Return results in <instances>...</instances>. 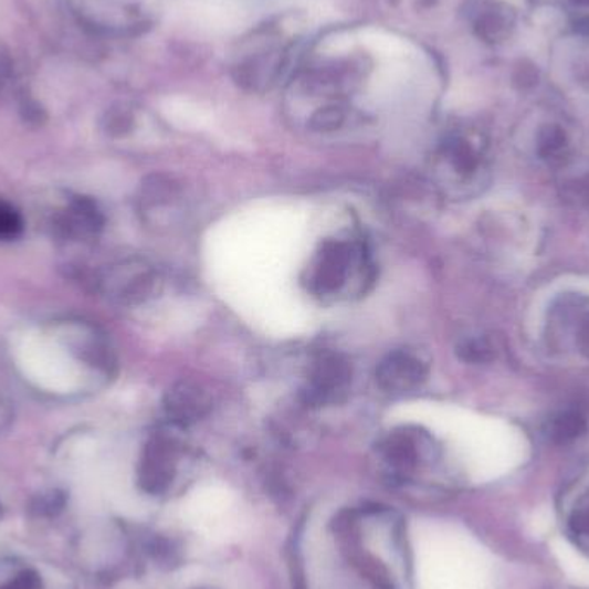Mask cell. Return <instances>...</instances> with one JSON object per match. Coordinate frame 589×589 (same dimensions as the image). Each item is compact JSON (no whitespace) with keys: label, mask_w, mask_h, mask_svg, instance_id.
<instances>
[{"label":"cell","mask_w":589,"mask_h":589,"mask_svg":"<svg viewBox=\"0 0 589 589\" xmlns=\"http://www.w3.org/2000/svg\"><path fill=\"white\" fill-rule=\"evenodd\" d=\"M562 520L570 541L589 555V484L566 504Z\"/></svg>","instance_id":"cell-9"},{"label":"cell","mask_w":589,"mask_h":589,"mask_svg":"<svg viewBox=\"0 0 589 589\" xmlns=\"http://www.w3.org/2000/svg\"><path fill=\"white\" fill-rule=\"evenodd\" d=\"M23 231V219L11 203L0 200V240H14Z\"/></svg>","instance_id":"cell-14"},{"label":"cell","mask_w":589,"mask_h":589,"mask_svg":"<svg viewBox=\"0 0 589 589\" xmlns=\"http://www.w3.org/2000/svg\"><path fill=\"white\" fill-rule=\"evenodd\" d=\"M428 376L424 362L406 350L391 351L376 369V382L390 395H406L418 390Z\"/></svg>","instance_id":"cell-7"},{"label":"cell","mask_w":589,"mask_h":589,"mask_svg":"<svg viewBox=\"0 0 589 589\" xmlns=\"http://www.w3.org/2000/svg\"><path fill=\"white\" fill-rule=\"evenodd\" d=\"M183 449L166 434L154 437L141 456L140 480L144 488L154 495H165L180 477Z\"/></svg>","instance_id":"cell-5"},{"label":"cell","mask_w":589,"mask_h":589,"mask_svg":"<svg viewBox=\"0 0 589 589\" xmlns=\"http://www.w3.org/2000/svg\"><path fill=\"white\" fill-rule=\"evenodd\" d=\"M579 2H585V4H589V0H579Z\"/></svg>","instance_id":"cell-16"},{"label":"cell","mask_w":589,"mask_h":589,"mask_svg":"<svg viewBox=\"0 0 589 589\" xmlns=\"http://www.w3.org/2000/svg\"><path fill=\"white\" fill-rule=\"evenodd\" d=\"M378 455L391 481L412 484L419 480L422 469L430 462V446L418 431L402 428L391 431L379 443Z\"/></svg>","instance_id":"cell-3"},{"label":"cell","mask_w":589,"mask_h":589,"mask_svg":"<svg viewBox=\"0 0 589 589\" xmlns=\"http://www.w3.org/2000/svg\"><path fill=\"white\" fill-rule=\"evenodd\" d=\"M362 252L354 243L328 240L308 267V288L319 297L340 292L348 283L351 270L362 262Z\"/></svg>","instance_id":"cell-2"},{"label":"cell","mask_w":589,"mask_h":589,"mask_svg":"<svg viewBox=\"0 0 589 589\" xmlns=\"http://www.w3.org/2000/svg\"><path fill=\"white\" fill-rule=\"evenodd\" d=\"M362 43L372 54L388 59V61L406 57L410 49L406 40L387 32H379V30L378 32L369 30V32L364 33Z\"/></svg>","instance_id":"cell-11"},{"label":"cell","mask_w":589,"mask_h":589,"mask_svg":"<svg viewBox=\"0 0 589 589\" xmlns=\"http://www.w3.org/2000/svg\"><path fill=\"white\" fill-rule=\"evenodd\" d=\"M172 8L180 23L208 33L234 32L245 18L236 0H172Z\"/></svg>","instance_id":"cell-6"},{"label":"cell","mask_w":589,"mask_h":589,"mask_svg":"<svg viewBox=\"0 0 589 589\" xmlns=\"http://www.w3.org/2000/svg\"><path fill=\"white\" fill-rule=\"evenodd\" d=\"M567 149V137L562 128L547 126L538 137V154L543 159H560Z\"/></svg>","instance_id":"cell-12"},{"label":"cell","mask_w":589,"mask_h":589,"mask_svg":"<svg viewBox=\"0 0 589 589\" xmlns=\"http://www.w3.org/2000/svg\"><path fill=\"white\" fill-rule=\"evenodd\" d=\"M450 160H452L453 168L459 172L474 171L477 165L476 152L465 144L453 145L452 149H450Z\"/></svg>","instance_id":"cell-15"},{"label":"cell","mask_w":589,"mask_h":589,"mask_svg":"<svg viewBox=\"0 0 589 589\" xmlns=\"http://www.w3.org/2000/svg\"><path fill=\"white\" fill-rule=\"evenodd\" d=\"M350 382V362L340 354H324L314 360L302 397L311 407L333 406L347 397Z\"/></svg>","instance_id":"cell-4"},{"label":"cell","mask_w":589,"mask_h":589,"mask_svg":"<svg viewBox=\"0 0 589 589\" xmlns=\"http://www.w3.org/2000/svg\"><path fill=\"white\" fill-rule=\"evenodd\" d=\"M166 414L172 424L187 428L206 418L212 402L208 391H203L196 382L181 381L166 395Z\"/></svg>","instance_id":"cell-8"},{"label":"cell","mask_w":589,"mask_h":589,"mask_svg":"<svg viewBox=\"0 0 589 589\" xmlns=\"http://www.w3.org/2000/svg\"><path fill=\"white\" fill-rule=\"evenodd\" d=\"M586 431V421L578 412H560L554 416L545 425V434L548 440L566 445L570 441L578 440Z\"/></svg>","instance_id":"cell-10"},{"label":"cell","mask_w":589,"mask_h":589,"mask_svg":"<svg viewBox=\"0 0 589 589\" xmlns=\"http://www.w3.org/2000/svg\"><path fill=\"white\" fill-rule=\"evenodd\" d=\"M298 564L320 562L319 589H410V548L406 523L379 504L344 507L329 515L320 543L304 541Z\"/></svg>","instance_id":"cell-1"},{"label":"cell","mask_w":589,"mask_h":589,"mask_svg":"<svg viewBox=\"0 0 589 589\" xmlns=\"http://www.w3.org/2000/svg\"><path fill=\"white\" fill-rule=\"evenodd\" d=\"M456 351L462 360L471 364H486L495 357L492 345L484 338H469L459 345Z\"/></svg>","instance_id":"cell-13"}]
</instances>
